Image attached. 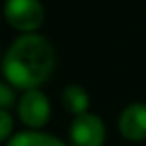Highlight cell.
Listing matches in <instances>:
<instances>
[{
	"label": "cell",
	"instance_id": "obj_1",
	"mask_svg": "<svg viewBox=\"0 0 146 146\" xmlns=\"http://www.w3.org/2000/svg\"><path fill=\"white\" fill-rule=\"evenodd\" d=\"M2 76L19 91L39 89L52 76L56 52L52 43L39 33L19 35L2 57Z\"/></svg>",
	"mask_w": 146,
	"mask_h": 146
},
{
	"label": "cell",
	"instance_id": "obj_2",
	"mask_svg": "<svg viewBox=\"0 0 146 146\" xmlns=\"http://www.w3.org/2000/svg\"><path fill=\"white\" fill-rule=\"evenodd\" d=\"M2 15L7 24L21 33H35L46 19L41 0H6Z\"/></svg>",
	"mask_w": 146,
	"mask_h": 146
},
{
	"label": "cell",
	"instance_id": "obj_3",
	"mask_svg": "<svg viewBox=\"0 0 146 146\" xmlns=\"http://www.w3.org/2000/svg\"><path fill=\"white\" fill-rule=\"evenodd\" d=\"M17 115L21 122L30 129H41L50 122L52 104L41 89L24 91L17 104Z\"/></svg>",
	"mask_w": 146,
	"mask_h": 146
},
{
	"label": "cell",
	"instance_id": "obj_4",
	"mask_svg": "<svg viewBox=\"0 0 146 146\" xmlns=\"http://www.w3.org/2000/svg\"><path fill=\"white\" fill-rule=\"evenodd\" d=\"M106 124L96 113H85L74 117L68 128V146H104Z\"/></svg>",
	"mask_w": 146,
	"mask_h": 146
},
{
	"label": "cell",
	"instance_id": "obj_5",
	"mask_svg": "<svg viewBox=\"0 0 146 146\" xmlns=\"http://www.w3.org/2000/svg\"><path fill=\"white\" fill-rule=\"evenodd\" d=\"M118 131L126 141H131V143L146 141V104L144 102L128 104L120 111Z\"/></svg>",
	"mask_w": 146,
	"mask_h": 146
},
{
	"label": "cell",
	"instance_id": "obj_6",
	"mask_svg": "<svg viewBox=\"0 0 146 146\" xmlns=\"http://www.w3.org/2000/svg\"><path fill=\"white\" fill-rule=\"evenodd\" d=\"M61 104H63L65 111H68L72 117H80V115L89 113L91 96L85 87L78 85V83H70V85H67L63 89Z\"/></svg>",
	"mask_w": 146,
	"mask_h": 146
},
{
	"label": "cell",
	"instance_id": "obj_7",
	"mask_svg": "<svg viewBox=\"0 0 146 146\" xmlns=\"http://www.w3.org/2000/svg\"><path fill=\"white\" fill-rule=\"evenodd\" d=\"M6 146H68L65 141L57 139L52 133H44L41 129H26L19 131L7 141Z\"/></svg>",
	"mask_w": 146,
	"mask_h": 146
},
{
	"label": "cell",
	"instance_id": "obj_8",
	"mask_svg": "<svg viewBox=\"0 0 146 146\" xmlns=\"http://www.w3.org/2000/svg\"><path fill=\"white\" fill-rule=\"evenodd\" d=\"M15 120L7 109H0V143H7L15 135Z\"/></svg>",
	"mask_w": 146,
	"mask_h": 146
},
{
	"label": "cell",
	"instance_id": "obj_9",
	"mask_svg": "<svg viewBox=\"0 0 146 146\" xmlns=\"http://www.w3.org/2000/svg\"><path fill=\"white\" fill-rule=\"evenodd\" d=\"M15 104V87H11L6 80H0V109L9 111Z\"/></svg>",
	"mask_w": 146,
	"mask_h": 146
},
{
	"label": "cell",
	"instance_id": "obj_10",
	"mask_svg": "<svg viewBox=\"0 0 146 146\" xmlns=\"http://www.w3.org/2000/svg\"><path fill=\"white\" fill-rule=\"evenodd\" d=\"M0 63H2V59H0Z\"/></svg>",
	"mask_w": 146,
	"mask_h": 146
}]
</instances>
